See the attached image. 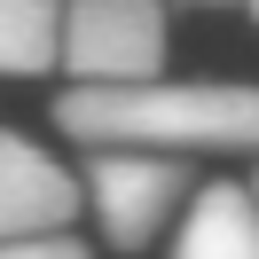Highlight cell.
I'll use <instances>...</instances> for the list:
<instances>
[{
  "mask_svg": "<svg viewBox=\"0 0 259 259\" xmlns=\"http://www.w3.org/2000/svg\"><path fill=\"white\" fill-rule=\"evenodd\" d=\"M196 8H212V0H196Z\"/></svg>",
  "mask_w": 259,
  "mask_h": 259,
  "instance_id": "9",
  "label": "cell"
},
{
  "mask_svg": "<svg viewBox=\"0 0 259 259\" xmlns=\"http://www.w3.org/2000/svg\"><path fill=\"white\" fill-rule=\"evenodd\" d=\"M251 16H259V0H251Z\"/></svg>",
  "mask_w": 259,
  "mask_h": 259,
  "instance_id": "10",
  "label": "cell"
},
{
  "mask_svg": "<svg viewBox=\"0 0 259 259\" xmlns=\"http://www.w3.org/2000/svg\"><path fill=\"white\" fill-rule=\"evenodd\" d=\"M0 259H87V243L71 236V228H63V236H8Z\"/></svg>",
  "mask_w": 259,
  "mask_h": 259,
  "instance_id": "7",
  "label": "cell"
},
{
  "mask_svg": "<svg viewBox=\"0 0 259 259\" xmlns=\"http://www.w3.org/2000/svg\"><path fill=\"white\" fill-rule=\"evenodd\" d=\"M87 204V181L24 134H0V243L8 236H63Z\"/></svg>",
  "mask_w": 259,
  "mask_h": 259,
  "instance_id": "4",
  "label": "cell"
},
{
  "mask_svg": "<svg viewBox=\"0 0 259 259\" xmlns=\"http://www.w3.org/2000/svg\"><path fill=\"white\" fill-rule=\"evenodd\" d=\"M63 16L71 0H0V79H39L63 63Z\"/></svg>",
  "mask_w": 259,
  "mask_h": 259,
  "instance_id": "6",
  "label": "cell"
},
{
  "mask_svg": "<svg viewBox=\"0 0 259 259\" xmlns=\"http://www.w3.org/2000/svg\"><path fill=\"white\" fill-rule=\"evenodd\" d=\"M63 63L79 87H142L165 71V8L157 0H71Z\"/></svg>",
  "mask_w": 259,
  "mask_h": 259,
  "instance_id": "2",
  "label": "cell"
},
{
  "mask_svg": "<svg viewBox=\"0 0 259 259\" xmlns=\"http://www.w3.org/2000/svg\"><path fill=\"white\" fill-rule=\"evenodd\" d=\"M181 196H189V157H165V149L157 157L149 149H95V165H87V204H95L110 251H149Z\"/></svg>",
  "mask_w": 259,
  "mask_h": 259,
  "instance_id": "3",
  "label": "cell"
},
{
  "mask_svg": "<svg viewBox=\"0 0 259 259\" xmlns=\"http://www.w3.org/2000/svg\"><path fill=\"white\" fill-rule=\"evenodd\" d=\"M251 196H259V173H251Z\"/></svg>",
  "mask_w": 259,
  "mask_h": 259,
  "instance_id": "8",
  "label": "cell"
},
{
  "mask_svg": "<svg viewBox=\"0 0 259 259\" xmlns=\"http://www.w3.org/2000/svg\"><path fill=\"white\" fill-rule=\"evenodd\" d=\"M173 259H259V196L236 181H212L189 196V220L173 236Z\"/></svg>",
  "mask_w": 259,
  "mask_h": 259,
  "instance_id": "5",
  "label": "cell"
},
{
  "mask_svg": "<svg viewBox=\"0 0 259 259\" xmlns=\"http://www.w3.org/2000/svg\"><path fill=\"white\" fill-rule=\"evenodd\" d=\"M55 126L87 149H259L251 79H142V87H71Z\"/></svg>",
  "mask_w": 259,
  "mask_h": 259,
  "instance_id": "1",
  "label": "cell"
}]
</instances>
